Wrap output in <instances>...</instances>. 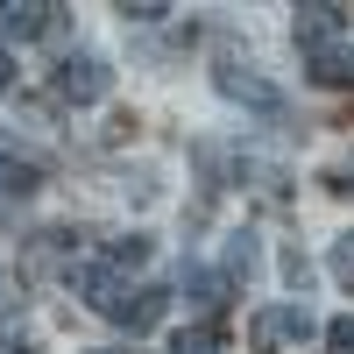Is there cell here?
<instances>
[{"instance_id":"cell-3","label":"cell","mask_w":354,"mask_h":354,"mask_svg":"<svg viewBox=\"0 0 354 354\" xmlns=\"http://www.w3.org/2000/svg\"><path fill=\"white\" fill-rule=\"evenodd\" d=\"M57 100H71V106H93V100H106L113 93V71H106V57H93V50H78V57H64L57 64Z\"/></svg>"},{"instance_id":"cell-16","label":"cell","mask_w":354,"mask_h":354,"mask_svg":"<svg viewBox=\"0 0 354 354\" xmlns=\"http://www.w3.org/2000/svg\"><path fill=\"white\" fill-rule=\"evenodd\" d=\"M283 277H290V290H305V277H312V270H305V255H298V248L283 255Z\"/></svg>"},{"instance_id":"cell-6","label":"cell","mask_w":354,"mask_h":354,"mask_svg":"<svg viewBox=\"0 0 354 354\" xmlns=\"http://www.w3.org/2000/svg\"><path fill=\"white\" fill-rule=\"evenodd\" d=\"M213 78H220V93H227V100H241V106H255V113H270V121L283 113V93H277L270 78H255V71H241V64H220Z\"/></svg>"},{"instance_id":"cell-7","label":"cell","mask_w":354,"mask_h":354,"mask_svg":"<svg viewBox=\"0 0 354 354\" xmlns=\"http://www.w3.org/2000/svg\"><path fill=\"white\" fill-rule=\"evenodd\" d=\"M64 283H71L93 312H106V305L128 290V283H121V270H106V262H71V270H64Z\"/></svg>"},{"instance_id":"cell-17","label":"cell","mask_w":354,"mask_h":354,"mask_svg":"<svg viewBox=\"0 0 354 354\" xmlns=\"http://www.w3.org/2000/svg\"><path fill=\"white\" fill-rule=\"evenodd\" d=\"M8 85H15V57L0 50V93H8Z\"/></svg>"},{"instance_id":"cell-1","label":"cell","mask_w":354,"mask_h":354,"mask_svg":"<svg viewBox=\"0 0 354 354\" xmlns=\"http://www.w3.org/2000/svg\"><path fill=\"white\" fill-rule=\"evenodd\" d=\"M312 333H319V319H312L305 305H262V312L248 319L255 354H290V347H305Z\"/></svg>"},{"instance_id":"cell-13","label":"cell","mask_w":354,"mask_h":354,"mask_svg":"<svg viewBox=\"0 0 354 354\" xmlns=\"http://www.w3.org/2000/svg\"><path fill=\"white\" fill-rule=\"evenodd\" d=\"M326 262H333V283H340L347 298H354V234H340V241H333V255H326Z\"/></svg>"},{"instance_id":"cell-9","label":"cell","mask_w":354,"mask_h":354,"mask_svg":"<svg viewBox=\"0 0 354 354\" xmlns=\"http://www.w3.org/2000/svg\"><path fill=\"white\" fill-rule=\"evenodd\" d=\"M177 290H185L192 305H205V312H213V305L227 298V277H213L205 262H185V270H177Z\"/></svg>"},{"instance_id":"cell-11","label":"cell","mask_w":354,"mask_h":354,"mask_svg":"<svg viewBox=\"0 0 354 354\" xmlns=\"http://www.w3.org/2000/svg\"><path fill=\"white\" fill-rule=\"evenodd\" d=\"M227 277H255V234H234V241H227Z\"/></svg>"},{"instance_id":"cell-12","label":"cell","mask_w":354,"mask_h":354,"mask_svg":"<svg viewBox=\"0 0 354 354\" xmlns=\"http://www.w3.org/2000/svg\"><path fill=\"white\" fill-rule=\"evenodd\" d=\"M170 354H220V333L213 326H185V333L170 340Z\"/></svg>"},{"instance_id":"cell-4","label":"cell","mask_w":354,"mask_h":354,"mask_svg":"<svg viewBox=\"0 0 354 354\" xmlns=\"http://www.w3.org/2000/svg\"><path fill=\"white\" fill-rule=\"evenodd\" d=\"M57 15L50 0H0V36L8 43H36V36H57Z\"/></svg>"},{"instance_id":"cell-10","label":"cell","mask_w":354,"mask_h":354,"mask_svg":"<svg viewBox=\"0 0 354 354\" xmlns=\"http://www.w3.org/2000/svg\"><path fill=\"white\" fill-rule=\"evenodd\" d=\"M312 78H319V85H347V78H354V57H347V50L312 57Z\"/></svg>"},{"instance_id":"cell-8","label":"cell","mask_w":354,"mask_h":354,"mask_svg":"<svg viewBox=\"0 0 354 354\" xmlns=\"http://www.w3.org/2000/svg\"><path fill=\"white\" fill-rule=\"evenodd\" d=\"M36 177H43V170L28 163L8 135H0V192H8V198H28V192H36Z\"/></svg>"},{"instance_id":"cell-18","label":"cell","mask_w":354,"mask_h":354,"mask_svg":"<svg viewBox=\"0 0 354 354\" xmlns=\"http://www.w3.org/2000/svg\"><path fill=\"white\" fill-rule=\"evenodd\" d=\"M0 354H28V347H0Z\"/></svg>"},{"instance_id":"cell-5","label":"cell","mask_w":354,"mask_h":354,"mask_svg":"<svg viewBox=\"0 0 354 354\" xmlns=\"http://www.w3.org/2000/svg\"><path fill=\"white\" fill-rule=\"evenodd\" d=\"M163 305H170V298H163L156 283H135V290H121V298L106 305V319H113V326H128V333H156V326H163Z\"/></svg>"},{"instance_id":"cell-14","label":"cell","mask_w":354,"mask_h":354,"mask_svg":"<svg viewBox=\"0 0 354 354\" xmlns=\"http://www.w3.org/2000/svg\"><path fill=\"white\" fill-rule=\"evenodd\" d=\"M170 8H163V0H128V8H121V21H135V28H156Z\"/></svg>"},{"instance_id":"cell-19","label":"cell","mask_w":354,"mask_h":354,"mask_svg":"<svg viewBox=\"0 0 354 354\" xmlns=\"http://www.w3.org/2000/svg\"><path fill=\"white\" fill-rule=\"evenodd\" d=\"M93 354H121V347H93Z\"/></svg>"},{"instance_id":"cell-15","label":"cell","mask_w":354,"mask_h":354,"mask_svg":"<svg viewBox=\"0 0 354 354\" xmlns=\"http://www.w3.org/2000/svg\"><path fill=\"white\" fill-rule=\"evenodd\" d=\"M326 347H333V354H354V312H340L333 326H326Z\"/></svg>"},{"instance_id":"cell-2","label":"cell","mask_w":354,"mask_h":354,"mask_svg":"<svg viewBox=\"0 0 354 354\" xmlns=\"http://www.w3.org/2000/svg\"><path fill=\"white\" fill-rule=\"evenodd\" d=\"M340 36H347V8H333V0H305V8H290V43H298L305 57L340 50Z\"/></svg>"}]
</instances>
